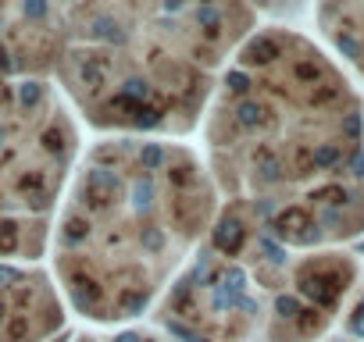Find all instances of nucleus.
I'll return each instance as SVG.
<instances>
[{
	"instance_id": "39448f33",
	"label": "nucleus",
	"mask_w": 364,
	"mask_h": 342,
	"mask_svg": "<svg viewBox=\"0 0 364 342\" xmlns=\"http://www.w3.org/2000/svg\"><path fill=\"white\" fill-rule=\"evenodd\" d=\"M289 260L250 214L222 204L208 243L161 296L157 324L175 342H243L264 331Z\"/></svg>"
},
{
	"instance_id": "f257e3e1",
	"label": "nucleus",
	"mask_w": 364,
	"mask_h": 342,
	"mask_svg": "<svg viewBox=\"0 0 364 342\" xmlns=\"http://www.w3.org/2000/svg\"><path fill=\"white\" fill-rule=\"evenodd\" d=\"M200 139L222 204L282 250L364 236V93L304 29H254L215 86Z\"/></svg>"
},
{
	"instance_id": "1a4fd4ad",
	"label": "nucleus",
	"mask_w": 364,
	"mask_h": 342,
	"mask_svg": "<svg viewBox=\"0 0 364 342\" xmlns=\"http://www.w3.org/2000/svg\"><path fill=\"white\" fill-rule=\"evenodd\" d=\"M33 11V0H0V79L15 75V61H18V47L26 33Z\"/></svg>"
},
{
	"instance_id": "9d476101",
	"label": "nucleus",
	"mask_w": 364,
	"mask_h": 342,
	"mask_svg": "<svg viewBox=\"0 0 364 342\" xmlns=\"http://www.w3.org/2000/svg\"><path fill=\"white\" fill-rule=\"evenodd\" d=\"M250 4V11L261 18H268V26H293V29H300L296 22L304 18V15H311V4L314 0H247Z\"/></svg>"
},
{
	"instance_id": "7ed1b4c3",
	"label": "nucleus",
	"mask_w": 364,
	"mask_h": 342,
	"mask_svg": "<svg viewBox=\"0 0 364 342\" xmlns=\"http://www.w3.org/2000/svg\"><path fill=\"white\" fill-rule=\"evenodd\" d=\"M58 86L104 136L186 139L215 86L254 36L247 0H58Z\"/></svg>"
},
{
	"instance_id": "9b49d317",
	"label": "nucleus",
	"mask_w": 364,
	"mask_h": 342,
	"mask_svg": "<svg viewBox=\"0 0 364 342\" xmlns=\"http://www.w3.org/2000/svg\"><path fill=\"white\" fill-rule=\"evenodd\" d=\"M79 342H100V338H79ZM107 342H175L171 335H161V331H125L118 338H107Z\"/></svg>"
},
{
	"instance_id": "20e7f679",
	"label": "nucleus",
	"mask_w": 364,
	"mask_h": 342,
	"mask_svg": "<svg viewBox=\"0 0 364 342\" xmlns=\"http://www.w3.org/2000/svg\"><path fill=\"white\" fill-rule=\"evenodd\" d=\"M82 157L79 121L47 79H0V264H36Z\"/></svg>"
},
{
	"instance_id": "423d86ee",
	"label": "nucleus",
	"mask_w": 364,
	"mask_h": 342,
	"mask_svg": "<svg viewBox=\"0 0 364 342\" xmlns=\"http://www.w3.org/2000/svg\"><path fill=\"white\" fill-rule=\"evenodd\" d=\"M357 285V260L346 250H311L289 260L286 282L272 299L264 338L268 342H311L318 338L350 289Z\"/></svg>"
},
{
	"instance_id": "0eeeda50",
	"label": "nucleus",
	"mask_w": 364,
	"mask_h": 342,
	"mask_svg": "<svg viewBox=\"0 0 364 342\" xmlns=\"http://www.w3.org/2000/svg\"><path fill=\"white\" fill-rule=\"evenodd\" d=\"M61 299L47 271L0 264V342H58L65 328Z\"/></svg>"
},
{
	"instance_id": "6e6552de",
	"label": "nucleus",
	"mask_w": 364,
	"mask_h": 342,
	"mask_svg": "<svg viewBox=\"0 0 364 342\" xmlns=\"http://www.w3.org/2000/svg\"><path fill=\"white\" fill-rule=\"evenodd\" d=\"M311 18L325 50L357 79H364V0H314Z\"/></svg>"
},
{
	"instance_id": "f03ea898",
	"label": "nucleus",
	"mask_w": 364,
	"mask_h": 342,
	"mask_svg": "<svg viewBox=\"0 0 364 342\" xmlns=\"http://www.w3.org/2000/svg\"><path fill=\"white\" fill-rule=\"evenodd\" d=\"M222 197L182 139L100 136L82 150L50 225V267L68 307L125 324L161 303L208 243Z\"/></svg>"
}]
</instances>
